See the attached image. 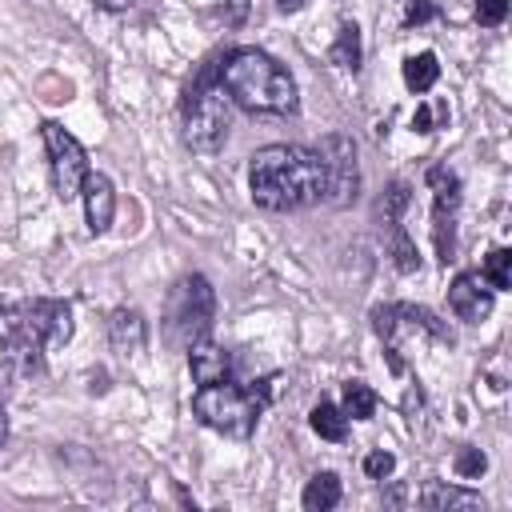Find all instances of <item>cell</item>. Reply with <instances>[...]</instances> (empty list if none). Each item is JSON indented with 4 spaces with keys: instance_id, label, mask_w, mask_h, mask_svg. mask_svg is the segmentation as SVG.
Here are the masks:
<instances>
[{
    "instance_id": "cell-12",
    "label": "cell",
    "mask_w": 512,
    "mask_h": 512,
    "mask_svg": "<svg viewBox=\"0 0 512 512\" xmlns=\"http://www.w3.org/2000/svg\"><path fill=\"white\" fill-rule=\"evenodd\" d=\"M40 356H44V344H40L28 328H20V324L4 320V348H0V364H4L12 376H32V372H40Z\"/></svg>"
},
{
    "instance_id": "cell-20",
    "label": "cell",
    "mask_w": 512,
    "mask_h": 512,
    "mask_svg": "<svg viewBox=\"0 0 512 512\" xmlns=\"http://www.w3.org/2000/svg\"><path fill=\"white\" fill-rule=\"evenodd\" d=\"M376 404H380V400H376V392H372L364 380H348V384H344V408H340L344 416H352V420H372V416H376Z\"/></svg>"
},
{
    "instance_id": "cell-7",
    "label": "cell",
    "mask_w": 512,
    "mask_h": 512,
    "mask_svg": "<svg viewBox=\"0 0 512 512\" xmlns=\"http://www.w3.org/2000/svg\"><path fill=\"white\" fill-rule=\"evenodd\" d=\"M372 328H376V336L388 344L392 372H400L396 344H400V336H404V332H428V336H436L440 344H452L448 324H444L436 312L420 308V304H380V308H372Z\"/></svg>"
},
{
    "instance_id": "cell-30",
    "label": "cell",
    "mask_w": 512,
    "mask_h": 512,
    "mask_svg": "<svg viewBox=\"0 0 512 512\" xmlns=\"http://www.w3.org/2000/svg\"><path fill=\"white\" fill-rule=\"evenodd\" d=\"M96 8H104V12H124V8H132L136 0H92Z\"/></svg>"
},
{
    "instance_id": "cell-6",
    "label": "cell",
    "mask_w": 512,
    "mask_h": 512,
    "mask_svg": "<svg viewBox=\"0 0 512 512\" xmlns=\"http://www.w3.org/2000/svg\"><path fill=\"white\" fill-rule=\"evenodd\" d=\"M40 136H44V148H48V164H52V188L56 196L68 204L80 196L84 188V176H88V152L84 144L56 120H44L40 124Z\"/></svg>"
},
{
    "instance_id": "cell-23",
    "label": "cell",
    "mask_w": 512,
    "mask_h": 512,
    "mask_svg": "<svg viewBox=\"0 0 512 512\" xmlns=\"http://www.w3.org/2000/svg\"><path fill=\"white\" fill-rule=\"evenodd\" d=\"M392 228V264L400 268V272H420V252H416V244L408 240V232L400 228V224H388Z\"/></svg>"
},
{
    "instance_id": "cell-2",
    "label": "cell",
    "mask_w": 512,
    "mask_h": 512,
    "mask_svg": "<svg viewBox=\"0 0 512 512\" xmlns=\"http://www.w3.org/2000/svg\"><path fill=\"white\" fill-rule=\"evenodd\" d=\"M220 84L228 92V100H236L248 112H264V116H288L296 112V80L288 76V68L280 60H272L260 48H232L220 60Z\"/></svg>"
},
{
    "instance_id": "cell-8",
    "label": "cell",
    "mask_w": 512,
    "mask_h": 512,
    "mask_svg": "<svg viewBox=\"0 0 512 512\" xmlns=\"http://www.w3.org/2000/svg\"><path fill=\"white\" fill-rule=\"evenodd\" d=\"M320 160H324V204L344 208L356 200L360 188V168H356V144L344 132H328L320 140Z\"/></svg>"
},
{
    "instance_id": "cell-28",
    "label": "cell",
    "mask_w": 512,
    "mask_h": 512,
    "mask_svg": "<svg viewBox=\"0 0 512 512\" xmlns=\"http://www.w3.org/2000/svg\"><path fill=\"white\" fill-rule=\"evenodd\" d=\"M436 16V4L432 0H408L404 4V24H428Z\"/></svg>"
},
{
    "instance_id": "cell-4",
    "label": "cell",
    "mask_w": 512,
    "mask_h": 512,
    "mask_svg": "<svg viewBox=\"0 0 512 512\" xmlns=\"http://www.w3.org/2000/svg\"><path fill=\"white\" fill-rule=\"evenodd\" d=\"M268 408V388H244L232 380L220 384H200V392L192 396V412L200 424L232 436V440H248L256 432V420Z\"/></svg>"
},
{
    "instance_id": "cell-18",
    "label": "cell",
    "mask_w": 512,
    "mask_h": 512,
    "mask_svg": "<svg viewBox=\"0 0 512 512\" xmlns=\"http://www.w3.org/2000/svg\"><path fill=\"white\" fill-rule=\"evenodd\" d=\"M308 424H312V432H316L320 440H332V444H340V440L348 436V416H344L336 404H328V400H320V404L308 412Z\"/></svg>"
},
{
    "instance_id": "cell-27",
    "label": "cell",
    "mask_w": 512,
    "mask_h": 512,
    "mask_svg": "<svg viewBox=\"0 0 512 512\" xmlns=\"http://www.w3.org/2000/svg\"><path fill=\"white\" fill-rule=\"evenodd\" d=\"M504 16H508V0H476V20H480V24L492 28V24H500Z\"/></svg>"
},
{
    "instance_id": "cell-29",
    "label": "cell",
    "mask_w": 512,
    "mask_h": 512,
    "mask_svg": "<svg viewBox=\"0 0 512 512\" xmlns=\"http://www.w3.org/2000/svg\"><path fill=\"white\" fill-rule=\"evenodd\" d=\"M412 128H416V132H432V112H428V104H420V108H416Z\"/></svg>"
},
{
    "instance_id": "cell-15",
    "label": "cell",
    "mask_w": 512,
    "mask_h": 512,
    "mask_svg": "<svg viewBox=\"0 0 512 512\" xmlns=\"http://www.w3.org/2000/svg\"><path fill=\"white\" fill-rule=\"evenodd\" d=\"M144 340H148V324L136 308H116L112 320H108V344L116 356H140L144 352Z\"/></svg>"
},
{
    "instance_id": "cell-21",
    "label": "cell",
    "mask_w": 512,
    "mask_h": 512,
    "mask_svg": "<svg viewBox=\"0 0 512 512\" xmlns=\"http://www.w3.org/2000/svg\"><path fill=\"white\" fill-rule=\"evenodd\" d=\"M328 56H332V64L356 72V68H360V28H356V24H340L336 44L328 48Z\"/></svg>"
},
{
    "instance_id": "cell-3",
    "label": "cell",
    "mask_w": 512,
    "mask_h": 512,
    "mask_svg": "<svg viewBox=\"0 0 512 512\" xmlns=\"http://www.w3.org/2000/svg\"><path fill=\"white\" fill-rule=\"evenodd\" d=\"M180 120H184V144L200 156H216L228 140L232 128V100L220 84V64H208L184 92L180 104Z\"/></svg>"
},
{
    "instance_id": "cell-32",
    "label": "cell",
    "mask_w": 512,
    "mask_h": 512,
    "mask_svg": "<svg viewBox=\"0 0 512 512\" xmlns=\"http://www.w3.org/2000/svg\"><path fill=\"white\" fill-rule=\"evenodd\" d=\"M8 440V416H4V408H0V444Z\"/></svg>"
},
{
    "instance_id": "cell-10",
    "label": "cell",
    "mask_w": 512,
    "mask_h": 512,
    "mask_svg": "<svg viewBox=\"0 0 512 512\" xmlns=\"http://www.w3.org/2000/svg\"><path fill=\"white\" fill-rule=\"evenodd\" d=\"M8 320L28 328L44 348L68 344V336H72V308L64 300H20L8 312Z\"/></svg>"
},
{
    "instance_id": "cell-26",
    "label": "cell",
    "mask_w": 512,
    "mask_h": 512,
    "mask_svg": "<svg viewBox=\"0 0 512 512\" xmlns=\"http://www.w3.org/2000/svg\"><path fill=\"white\" fill-rule=\"evenodd\" d=\"M392 468H396V456L384 452V448H376V452L364 456V476H368V480H388Z\"/></svg>"
},
{
    "instance_id": "cell-17",
    "label": "cell",
    "mask_w": 512,
    "mask_h": 512,
    "mask_svg": "<svg viewBox=\"0 0 512 512\" xmlns=\"http://www.w3.org/2000/svg\"><path fill=\"white\" fill-rule=\"evenodd\" d=\"M304 508L308 512H328V508H336L340 504V476L336 472H316L312 480H308V488H304Z\"/></svg>"
},
{
    "instance_id": "cell-1",
    "label": "cell",
    "mask_w": 512,
    "mask_h": 512,
    "mask_svg": "<svg viewBox=\"0 0 512 512\" xmlns=\"http://www.w3.org/2000/svg\"><path fill=\"white\" fill-rule=\"evenodd\" d=\"M248 192L268 212H296L324 200V160L304 144H268L248 164Z\"/></svg>"
},
{
    "instance_id": "cell-25",
    "label": "cell",
    "mask_w": 512,
    "mask_h": 512,
    "mask_svg": "<svg viewBox=\"0 0 512 512\" xmlns=\"http://www.w3.org/2000/svg\"><path fill=\"white\" fill-rule=\"evenodd\" d=\"M484 468H488V460H484V452H480V448H460V452H456V476L476 480Z\"/></svg>"
},
{
    "instance_id": "cell-14",
    "label": "cell",
    "mask_w": 512,
    "mask_h": 512,
    "mask_svg": "<svg viewBox=\"0 0 512 512\" xmlns=\"http://www.w3.org/2000/svg\"><path fill=\"white\" fill-rule=\"evenodd\" d=\"M188 368H192L196 384H220L232 376V356L220 344H212L208 336H200L188 344Z\"/></svg>"
},
{
    "instance_id": "cell-19",
    "label": "cell",
    "mask_w": 512,
    "mask_h": 512,
    "mask_svg": "<svg viewBox=\"0 0 512 512\" xmlns=\"http://www.w3.org/2000/svg\"><path fill=\"white\" fill-rule=\"evenodd\" d=\"M436 80H440L436 52H420V56H408V60H404V84H408L412 92H428Z\"/></svg>"
},
{
    "instance_id": "cell-24",
    "label": "cell",
    "mask_w": 512,
    "mask_h": 512,
    "mask_svg": "<svg viewBox=\"0 0 512 512\" xmlns=\"http://www.w3.org/2000/svg\"><path fill=\"white\" fill-rule=\"evenodd\" d=\"M408 208V184L404 180H392L388 184V192H384V200H380V216L388 220V224H400V212Z\"/></svg>"
},
{
    "instance_id": "cell-11",
    "label": "cell",
    "mask_w": 512,
    "mask_h": 512,
    "mask_svg": "<svg viewBox=\"0 0 512 512\" xmlns=\"http://www.w3.org/2000/svg\"><path fill=\"white\" fill-rule=\"evenodd\" d=\"M492 300H496V292L484 284L480 272H460V276L448 284V308H452V316L464 320V324H480V320L492 312Z\"/></svg>"
},
{
    "instance_id": "cell-33",
    "label": "cell",
    "mask_w": 512,
    "mask_h": 512,
    "mask_svg": "<svg viewBox=\"0 0 512 512\" xmlns=\"http://www.w3.org/2000/svg\"><path fill=\"white\" fill-rule=\"evenodd\" d=\"M4 316H8V304H4V300H0V324H4Z\"/></svg>"
},
{
    "instance_id": "cell-31",
    "label": "cell",
    "mask_w": 512,
    "mask_h": 512,
    "mask_svg": "<svg viewBox=\"0 0 512 512\" xmlns=\"http://www.w3.org/2000/svg\"><path fill=\"white\" fill-rule=\"evenodd\" d=\"M304 4H308V0H276V8H280V12H300Z\"/></svg>"
},
{
    "instance_id": "cell-16",
    "label": "cell",
    "mask_w": 512,
    "mask_h": 512,
    "mask_svg": "<svg viewBox=\"0 0 512 512\" xmlns=\"http://www.w3.org/2000/svg\"><path fill=\"white\" fill-rule=\"evenodd\" d=\"M420 508H428V512H484V500L468 488H452V484L432 480L420 492Z\"/></svg>"
},
{
    "instance_id": "cell-22",
    "label": "cell",
    "mask_w": 512,
    "mask_h": 512,
    "mask_svg": "<svg viewBox=\"0 0 512 512\" xmlns=\"http://www.w3.org/2000/svg\"><path fill=\"white\" fill-rule=\"evenodd\" d=\"M480 276H484V284H488L492 292L512 288V252H508V248H492L488 260H484V268H480Z\"/></svg>"
},
{
    "instance_id": "cell-9",
    "label": "cell",
    "mask_w": 512,
    "mask_h": 512,
    "mask_svg": "<svg viewBox=\"0 0 512 512\" xmlns=\"http://www.w3.org/2000/svg\"><path fill=\"white\" fill-rule=\"evenodd\" d=\"M428 184H432V236H436V252L440 264L456 260V212H460V176L444 164L428 168Z\"/></svg>"
},
{
    "instance_id": "cell-13",
    "label": "cell",
    "mask_w": 512,
    "mask_h": 512,
    "mask_svg": "<svg viewBox=\"0 0 512 512\" xmlns=\"http://www.w3.org/2000/svg\"><path fill=\"white\" fill-rule=\"evenodd\" d=\"M80 196H84V212H88V232H92V236L108 232L112 212H116V192H112V180H108L104 172H88V176H84Z\"/></svg>"
},
{
    "instance_id": "cell-5",
    "label": "cell",
    "mask_w": 512,
    "mask_h": 512,
    "mask_svg": "<svg viewBox=\"0 0 512 512\" xmlns=\"http://www.w3.org/2000/svg\"><path fill=\"white\" fill-rule=\"evenodd\" d=\"M212 316H216V292L208 284V276L192 272V276H180L168 292V304H164V336L168 344L176 348H188L192 340L208 336L212 332Z\"/></svg>"
}]
</instances>
